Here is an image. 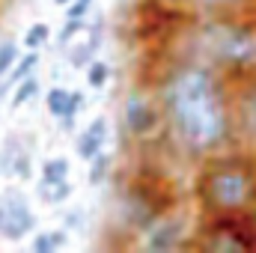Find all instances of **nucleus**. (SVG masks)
<instances>
[{
	"label": "nucleus",
	"mask_w": 256,
	"mask_h": 253,
	"mask_svg": "<svg viewBox=\"0 0 256 253\" xmlns=\"http://www.w3.org/2000/svg\"><path fill=\"white\" fill-rule=\"evenodd\" d=\"M164 114L173 134L196 155L218 149L230 134V116L224 108L214 74L200 63L179 66L161 90Z\"/></svg>",
	"instance_id": "obj_1"
},
{
	"label": "nucleus",
	"mask_w": 256,
	"mask_h": 253,
	"mask_svg": "<svg viewBox=\"0 0 256 253\" xmlns=\"http://www.w3.org/2000/svg\"><path fill=\"white\" fill-rule=\"evenodd\" d=\"M200 200L220 214L248 208L256 200V170L248 161H220L212 164L200 179Z\"/></svg>",
	"instance_id": "obj_2"
},
{
	"label": "nucleus",
	"mask_w": 256,
	"mask_h": 253,
	"mask_svg": "<svg viewBox=\"0 0 256 253\" xmlns=\"http://www.w3.org/2000/svg\"><path fill=\"white\" fill-rule=\"evenodd\" d=\"M202 42L208 57L226 68L256 66V30L248 24H214L206 30Z\"/></svg>",
	"instance_id": "obj_3"
},
{
	"label": "nucleus",
	"mask_w": 256,
	"mask_h": 253,
	"mask_svg": "<svg viewBox=\"0 0 256 253\" xmlns=\"http://www.w3.org/2000/svg\"><path fill=\"white\" fill-rule=\"evenodd\" d=\"M36 230V214L27 202L24 194L9 190L0 196V238L6 242H21Z\"/></svg>",
	"instance_id": "obj_4"
},
{
	"label": "nucleus",
	"mask_w": 256,
	"mask_h": 253,
	"mask_svg": "<svg viewBox=\"0 0 256 253\" xmlns=\"http://www.w3.org/2000/svg\"><path fill=\"white\" fill-rule=\"evenodd\" d=\"M122 120H126V128L134 134V137H146L155 122H158V110L140 96V92H131L126 98V110H122Z\"/></svg>",
	"instance_id": "obj_5"
},
{
	"label": "nucleus",
	"mask_w": 256,
	"mask_h": 253,
	"mask_svg": "<svg viewBox=\"0 0 256 253\" xmlns=\"http://www.w3.org/2000/svg\"><path fill=\"white\" fill-rule=\"evenodd\" d=\"M182 236H185L182 220H161V224L149 226L143 244H146V250H173L182 244Z\"/></svg>",
	"instance_id": "obj_6"
},
{
	"label": "nucleus",
	"mask_w": 256,
	"mask_h": 253,
	"mask_svg": "<svg viewBox=\"0 0 256 253\" xmlns=\"http://www.w3.org/2000/svg\"><path fill=\"white\" fill-rule=\"evenodd\" d=\"M104 140H108V120H104V116H96L90 126L80 131L74 149H78V155H80L84 161H92V158L104 149Z\"/></svg>",
	"instance_id": "obj_7"
},
{
	"label": "nucleus",
	"mask_w": 256,
	"mask_h": 253,
	"mask_svg": "<svg viewBox=\"0 0 256 253\" xmlns=\"http://www.w3.org/2000/svg\"><path fill=\"white\" fill-rule=\"evenodd\" d=\"M36 66H39V54H36V51H30V54L18 57V63L12 66V72H9V74H6V80L0 84V96H6L9 90H15L27 74H33V72H36Z\"/></svg>",
	"instance_id": "obj_8"
},
{
	"label": "nucleus",
	"mask_w": 256,
	"mask_h": 253,
	"mask_svg": "<svg viewBox=\"0 0 256 253\" xmlns=\"http://www.w3.org/2000/svg\"><path fill=\"white\" fill-rule=\"evenodd\" d=\"M238 122H242V131L256 140V86L244 90L242 102H238Z\"/></svg>",
	"instance_id": "obj_9"
},
{
	"label": "nucleus",
	"mask_w": 256,
	"mask_h": 253,
	"mask_svg": "<svg viewBox=\"0 0 256 253\" xmlns=\"http://www.w3.org/2000/svg\"><path fill=\"white\" fill-rule=\"evenodd\" d=\"M98 45H102V24H96V27L90 30V39H86L84 45L72 48V66H74V68L90 66V63H92V54L98 51Z\"/></svg>",
	"instance_id": "obj_10"
},
{
	"label": "nucleus",
	"mask_w": 256,
	"mask_h": 253,
	"mask_svg": "<svg viewBox=\"0 0 256 253\" xmlns=\"http://www.w3.org/2000/svg\"><path fill=\"white\" fill-rule=\"evenodd\" d=\"M68 110H72V90L54 86V90L48 92V114H51L54 120L68 122Z\"/></svg>",
	"instance_id": "obj_11"
},
{
	"label": "nucleus",
	"mask_w": 256,
	"mask_h": 253,
	"mask_svg": "<svg viewBox=\"0 0 256 253\" xmlns=\"http://www.w3.org/2000/svg\"><path fill=\"white\" fill-rule=\"evenodd\" d=\"M60 182H68V161L66 158H48L42 164L39 185H60Z\"/></svg>",
	"instance_id": "obj_12"
},
{
	"label": "nucleus",
	"mask_w": 256,
	"mask_h": 253,
	"mask_svg": "<svg viewBox=\"0 0 256 253\" xmlns=\"http://www.w3.org/2000/svg\"><path fill=\"white\" fill-rule=\"evenodd\" d=\"M36 92H39V80H36V74H27V78H24V80L15 86V92H12V104H9V108L15 110V108L27 104V102H30Z\"/></svg>",
	"instance_id": "obj_13"
},
{
	"label": "nucleus",
	"mask_w": 256,
	"mask_h": 253,
	"mask_svg": "<svg viewBox=\"0 0 256 253\" xmlns=\"http://www.w3.org/2000/svg\"><path fill=\"white\" fill-rule=\"evenodd\" d=\"M48 39H51V27H48L45 21H36V24H30V27H27V33H24V39H21V42H24L30 51H36V48H42Z\"/></svg>",
	"instance_id": "obj_14"
},
{
	"label": "nucleus",
	"mask_w": 256,
	"mask_h": 253,
	"mask_svg": "<svg viewBox=\"0 0 256 253\" xmlns=\"http://www.w3.org/2000/svg\"><path fill=\"white\" fill-rule=\"evenodd\" d=\"M110 164H114V158L102 149V152L90 161V182H92V185H102V182L108 179V173H110Z\"/></svg>",
	"instance_id": "obj_15"
},
{
	"label": "nucleus",
	"mask_w": 256,
	"mask_h": 253,
	"mask_svg": "<svg viewBox=\"0 0 256 253\" xmlns=\"http://www.w3.org/2000/svg\"><path fill=\"white\" fill-rule=\"evenodd\" d=\"M66 244V232H39L33 238V253H54Z\"/></svg>",
	"instance_id": "obj_16"
},
{
	"label": "nucleus",
	"mask_w": 256,
	"mask_h": 253,
	"mask_svg": "<svg viewBox=\"0 0 256 253\" xmlns=\"http://www.w3.org/2000/svg\"><path fill=\"white\" fill-rule=\"evenodd\" d=\"M15 63H18V42L15 39H3L0 42V78H6Z\"/></svg>",
	"instance_id": "obj_17"
},
{
	"label": "nucleus",
	"mask_w": 256,
	"mask_h": 253,
	"mask_svg": "<svg viewBox=\"0 0 256 253\" xmlns=\"http://www.w3.org/2000/svg\"><path fill=\"white\" fill-rule=\"evenodd\" d=\"M244 248H248L244 238H232L224 230H214V238L208 242V250H244Z\"/></svg>",
	"instance_id": "obj_18"
},
{
	"label": "nucleus",
	"mask_w": 256,
	"mask_h": 253,
	"mask_svg": "<svg viewBox=\"0 0 256 253\" xmlns=\"http://www.w3.org/2000/svg\"><path fill=\"white\" fill-rule=\"evenodd\" d=\"M108 78H110V66L104 63V60H92V63L86 66V84L92 90H102L108 84Z\"/></svg>",
	"instance_id": "obj_19"
},
{
	"label": "nucleus",
	"mask_w": 256,
	"mask_h": 253,
	"mask_svg": "<svg viewBox=\"0 0 256 253\" xmlns=\"http://www.w3.org/2000/svg\"><path fill=\"white\" fill-rule=\"evenodd\" d=\"M68 194H72V185H68V182H60V185H39V196H42L45 202H63Z\"/></svg>",
	"instance_id": "obj_20"
},
{
	"label": "nucleus",
	"mask_w": 256,
	"mask_h": 253,
	"mask_svg": "<svg viewBox=\"0 0 256 253\" xmlns=\"http://www.w3.org/2000/svg\"><path fill=\"white\" fill-rule=\"evenodd\" d=\"M90 6H92V0H72V3L66 6V18H72V21H86Z\"/></svg>",
	"instance_id": "obj_21"
},
{
	"label": "nucleus",
	"mask_w": 256,
	"mask_h": 253,
	"mask_svg": "<svg viewBox=\"0 0 256 253\" xmlns=\"http://www.w3.org/2000/svg\"><path fill=\"white\" fill-rule=\"evenodd\" d=\"M84 24H86V21H72V18H66L63 30H60V36H57V45H68V42H72V36L84 30Z\"/></svg>",
	"instance_id": "obj_22"
},
{
	"label": "nucleus",
	"mask_w": 256,
	"mask_h": 253,
	"mask_svg": "<svg viewBox=\"0 0 256 253\" xmlns=\"http://www.w3.org/2000/svg\"><path fill=\"white\" fill-rule=\"evenodd\" d=\"M84 102H86V98H84V92H72V110H68V122H72V120H74V116L84 110ZM68 122H66V126H68Z\"/></svg>",
	"instance_id": "obj_23"
},
{
	"label": "nucleus",
	"mask_w": 256,
	"mask_h": 253,
	"mask_svg": "<svg viewBox=\"0 0 256 253\" xmlns=\"http://www.w3.org/2000/svg\"><path fill=\"white\" fill-rule=\"evenodd\" d=\"M206 6H232V3H242V0H200Z\"/></svg>",
	"instance_id": "obj_24"
},
{
	"label": "nucleus",
	"mask_w": 256,
	"mask_h": 253,
	"mask_svg": "<svg viewBox=\"0 0 256 253\" xmlns=\"http://www.w3.org/2000/svg\"><path fill=\"white\" fill-rule=\"evenodd\" d=\"M54 3H57V6H68V3H72V0H54Z\"/></svg>",
	"instance_id": "obj_25"
}]
</instances>
